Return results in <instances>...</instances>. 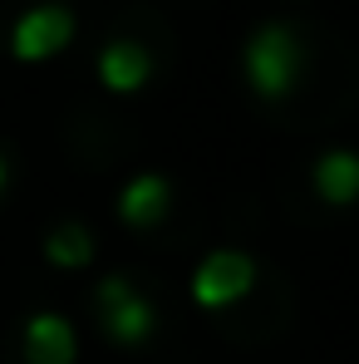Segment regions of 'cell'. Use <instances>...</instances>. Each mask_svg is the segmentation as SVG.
Here are the masks:
<instances>
[{
    "instance_id": "obj_7",
    "label": "cell",
    "mask_w": 359,
    "mask_h": 364,
    "mask_svg": "<svg viewBox=\"0 0 359 364\" xmlns=\"http://www.w3.org/2000/svg\"><path fill=\"white\" fill-rule=\"evenodd\" d=\"M148 74H153V55H148L138 40H114V45H104V55H99V79H104L109 94H138V89L148 84Z\"/></svg>"
},
{
    "instance_id": "obj_8",
    "label": "cell",
    "mask_w": 359,
    "mask_h": 364,
    "mask_svg": "<svg viewBox=\"0 0 359 364\" xmlns=\"http://www.w3.org/2000/svg\"><path fill=\"white\" fill-rule=\"evenodd\" d=\"M168 207H173V187L158 173H143L119 192V217L128 227H158L168 217Z\"/></svg>"
},
{
    "instance_id": "obj_9",
    "label": "cell",
    "mask_w": 359,
    "mask_h": 364,
    "mask_svg": "<svg viewBox=\"0 0 359 364\" xmlns=\"http://www.w3.org/2000/svg\"><path fill=\"white\" fill-rule=\"evenodd\" d=\"M45 256H50L55 266H64V271H74V266H89V261H94V237H89L79 222H64V227H55V232H50V242H45Z\"/></svg>"
},
{
    "instance_id": "obj_2",
    "label": "cell",
    "mask_w": 359,
    "mask_h": 364,
    "mask_svg": "<svg viewBox=\"0 0 359 364\" xmlns=\"http://www.w3.org/2000/svg\"><path fill=\"white\" fill-rule=\"evenodd\" d=\"M251 286H256V261L246 251H212L192 271V301L202 310H227V305L246 301Z\"/></svg>"
},
{
    "instance_id": "obj_3",
    "label": "cell",
    "mask_w": 359,
    "mask_h": 364,
    "mask_svg": "<svg viewBox=\"0 0 359 364\" xmlns=\"http://www.w3.org/2000/svg\"><path fill=\"white\" fill-rule=\"evenodd\" d=\"M69 40H74V15L64 5H35L10 30V50H15V60H25V64L55 60Z\"/></svg>"
},
{
    "instance_id": "obj_1",
    "label": "cell",
    "mask_w": 359,
    "mask_h": 364,
    "mask_svg": "<svg viewBox=\"0 0 359 364\" xmlns=\"http://www.w3.org/2000/svg\"><path fill=\"white\" fill-rule=\"evenodd\" d=\"M241 69H246L251 94L276 104V99H286V94L300 84L305 45H300V35L291 30V25L271 20V25H261V30L246 40V50H241Z\"/></svg>"
},
{
    "instance_id": "obj_10",
    "label": "cell",
    "mask_w": 359,
    "mask_h": 364,
    "mask_svg": "<svg viewBox=\"0 0 359 364\" xmlns=\"http://www.w3.org/2000/svg\"><path fill=\"white\" fill-rule=\"evenodd\" d=\"M0 187H5V158H0Z\"/></svg>"
},
{
    "instance_id": "obj_5",
    "label": "cell",
    "mask_w": 359,
    "mask_h": 364,
    "mask_svg": "<svg viewBox=\"0 0 359 364\" xmlns=\"http://www.w3.org/2000/svg\"><path fill=\"white\" fill-rule=\"evenodd\" d=\"M74 355H79V340L64 315L40 310L25 320V360L30 364H74Z\"/></svg>"
},
{
    "instance_id": "obj_6",
    "label": "cell",
    "mask_w": 359,
    "mask_h": 364,
    "mask_svg": "<svg viewBox=\"0 0 359 364\" xmlns=\"http://www.w3.org/2000/svg\"><path fill=\"white\" fill-rule=\"evenodd\" d=\"M315 197L330 202V207H355L359 202V153L355 148H330L315 158Z\"/></svg>"
},
{
    "instance_id": "obj_4",
    "label": "cell",
    "mask_w": 359,
    "mask_h": 364,
    "mask_svg": "<svg viewBox=\"0 0 359 364\" xmlns=\"http://www.w3.org/2000/svg\"><path fill=\"white\" fill-rule=\"evenodd\" d=\"M99 310H104L109 340H119V345H143L153 335V325H158V310L143 301L123 276H109L99 286Z\"/></svg>"
}]
</instances>
